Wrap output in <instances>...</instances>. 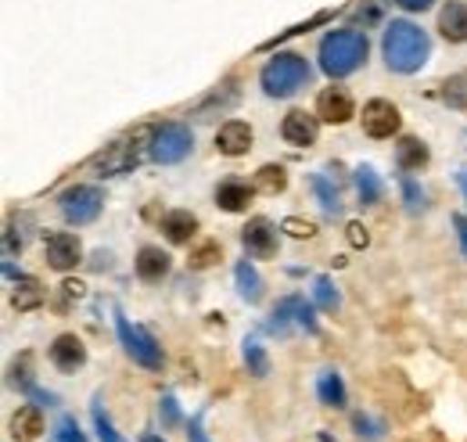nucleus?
I'll return each mask as SVG.
<instances>
[{
  "mask_svg": "<svg viewBox=\"0 0 467 442\" xmlns=\"http://www.w3.org/2000/svg\"><path fill=\"white\" fill-rule=\"evenodd\" d=\"M191 148H194V133H191L183 122H166V126H159L155 137H151V144H148V152H151V159H155L159 166L183 163V159L191 155Z\"/></svg>",
  "mask_w": 467,
  "mask_h": 442,
  "instance_id": "nucleus-5",
  "label": "nucleus"
},
{
  "mask_svg": "<svg viewBox=\"0 0 467 442\" xmlns=\"http://www.w3.org/2000/svg\"><path fill=\"white\" fill-rule=\"evenodd\" d=\"M457 180H461V187H464V195H467V173H461V176H457Z\"/></svg>",
  "mask_w": 467,
  "mask_h": 442,
  "instance_id": "nucleus-43",
  "label": "nucleus"
},
{
  "mask_svg": "<svg viewBox=\"0 0 467 442\" xmlns=\"http://www.w3.org/2000/svg\"><path fill=\"white\" fill-rule=\"evenodd\" d=\"M352 425L359 428V436H370V439H378V432H374V425H370V421H367L363 414H356V417H352Z\"/></svg>",
  "mask_w": 467,
  "mask_h": 442,
  "instance_id": "nucleus-37",
  "label": "nucleus"
},
{
  "mask_svg": "<svg viewBox=\"0 0 467 442\" xmlns=\"http://www.w3.org/2000/svg\"><path fill=\"white\" fill-rule=\"evenodd\" d=\"M166 274H170V256L155 245H144L137 252V277L140 280H162Z\"/></svg>",
  "mask_w": 467,
  "mask_h": 442,
  "instance_id": "nucleus-18",
  "label": "nucleus"
},
{
  "mask_svg": "<svg viewBox=\"0 0 467 442\" xmlns=\"http://www.w3.org/2000/svg\"><path fill=\"white\" fill-rule=\"evenodd\" d=\"M317 395H320L324 406H346V385H342V378L335 371H324L317 378Z\"/></svg>",
  "mask_w": 467,
  "mask_h": 442,
  "instance_id": "nucleus-23",
  "label": "nucleus"
},
{
  "mask_svg": "<svg viewBox=\"0 0 467 442\" xmlns=\"http://www.w3.org/2000/svg\"><path fill=\"white\" fill-rule=\"evenodd\" d=\"M309 76H313L309 61H306L302 55L285 51V55H277V58H270V61H266V68H263L259 83H263L266 98H292L295 90H302V87L309 83Z\"/></svg>",
  "mask_w": 467,
  "mask_h": 442,
  "instance_id": "nucleus-3",
  "label": "nucleus"
},
{
  "mask_svg": "<svg viewBox=\"0 0 467 442\" xmlns=\"http://www.w3.org/2000/svg\"><path fill=\"white\" fill-rule=\"evenodd\" d=\"M363 61H367V37L359 29H335V33L324 37V44H320V68L331 79L349 76Z\"/></svg>",
  "mask_w": 467,
  "mask_h": 442,
  "instance_id": "nucleus-2",
  "label": "nucleus"
},
{
  "mask_svg": "<svg viewBox=\"0 0 467 442\" xmlns=\"http://www.w3.org/2000/svg\"><path fill=\"white\" fill-rule=\"evenodd\" d=\"M313 299H317L320 310H338V302H342V295H338V288L331 284V277H317V280H313Z\"/></svg>",
  "mask_w": 467,
  "mask_h": 442,
  "instance_id": "nucleus-28",
  "label": "nucleus"
},
{
  "mask_svg": "<svg viewBox=\"0 0 467 442\" xmlns=\"http://www.w3.org/2000/svg\"><path fill=\"white\" fill-rule=\"evenodd\" d=\"M220 256H223L220 241H205V245H198V248L191 252V267H194V270H209V267H213Z\"/></svg>",
  "mask_w": 467,
  "mask_h": 442,
  "instance_id": "nucleus-29",
  "label": "nucleus"
},
{
  "mask_svg": "<svg viewBox=\"0 0 467 442\" xmlns=\"http://www.w3.org/2000/svg\"><path fill=\"white\" fill-rule=\"evenodd\" d=\"M403 198H407V209H410V213H417V209L424 205V191H420V187H417V184H413L410 176H403Z\"/></svg>",
  "mask_w": 467,
  "mask_h": 442,
  "instance_id": "nucleus-33",
  "label": "nucleus"
},
{
  "mask_svg": "<svg viewBox=\"0 0 467 442\" xmlns=\"http://www.w3.org/2000/svg\"><path fill=\"white\" fill-rule=\"evenodd\" d=\"M234 280H237V291L244 302H259L263 299V277L252 263H237L234 267Z\"/></svg>",
  "mask_w": 467,
  "mask_h": 442,
  "instance_id": "nucleus-21",
  "label": "nucleus"
},
{
  "mask_svg": "<svg viewBox=\"0 0 467 442\" xmlns=\"http://www.w3.org/2000/svg\"><path fill=\"white\" fill-rule=\"evenodd\" d=\"M61 291H65V299H79V295H83V284H79V280H65Z\"/></svg>",
  "mask_w": 467,
  "mask_h": 442,
  "instance_id": "nucleus-39",
  "label": "nucleus"
},
{
  "mask_svg": "<svg viewBox=\"0 0 467 442\" xmlns=\"http://www.w3.org/2000/svg\"><path fill=\"white\" fill-rule=\"evenodd\" d=\"M309 187L317 191V198H320V205H324V213L327 216H342V202H338V191L324 180V176H309Z\"/></svg>",
  "mask_w": 467,
  "mask_h": 442,
  "instance_id": "nucleus-26",
  "label": "nucleus"
},
{
  "mask_svg": "<svg viewBox=\"0 0 467 442\" xmlns=\"http://www.w3.org/2000/svg\"><path fill=\"white\" fill-rule=\"evenodd\" d=\"M356 191H359V202H363V205H378V202H381V195H385V187H381L378 173H374L370 166L356 169Z\"/></svg>",
  "mask_w": 467,
  "mask_h": 442,
  "instance_id": "nucleus-22",
  "label": "nucleus"
},
{
  "mask_svg": "<svg viewBox=\"0 0 467 442\" xmlns=\"http://www.w3.org/2000/svg\"><path fill=\"white\" fill-rule=\"evenodd\" d=\"M346 234H349L352 248H367V245H370V234H367V226H363V223H349V226H346Z\"/></svg>",
  "mask_w": 467,
  "mask_h": 442,
  "instance_id": "nucleus-35",
  "label": "nucleus"
},
{
  "mask_svg": "<svg viewBox=\"0 0 467 442\" xmlns=\"http://www.w3.org/2000/svg\"><path fill=\"white\" fill-rule=\"evenodd\" d=\"M11 436L22 442L40 439V436H44V414H40V406H33V403L18 406L15 417H11Z\"/></svg>",
  "mask_w": 467,
  "mask_h": 442,
  "instance_id": "nucleus-17",
  "label": "nucleus"
},
{
  "mask_svg": "<svg viewBox=\"0 0 467 442\" xmlns=\"http://www.w3.org/2000/svg\"><path fill=\"white\" fill-rule=\"evenodd\" d=\"M116 332H119V342L126 345V353H130L140 367H148V371H162V349H159V342L144 332V328L130 324L122 313H116Z\"/></svg>",
  "mask_w": 467,
  "mask_h": 442,
  "instance_id": "nucleus-7",
  "label": "nucleus"
},
{
  "mask_svg": "<svg viewBox=\"0 0 467 442\" xmlns=\"http://www.w3.org/2000/svg\"><path fill=\"white\" fill-rule=\"evenodd\" d=\"M94 428H98V436H101V442H126V439H122V436L116 432V428H112L109 414L101 410V399L94 403Z\"/></svg>",
  "mask_w": 467,
  "mask_h": 442,
  "instance_id": "nucleus-30",
  "label": "nucleus"
},
{
  "mask_svg": "<svg viewBox=\"0 0 467 442\" xmlns=\"http://www.w3.org/2000/svg\"><path fill=\"white\" fill-rule=\"evenodd\" d=\"M359 119H363V133L374 137V141H385V137H392L400 130V109L392 101H385V98L367 101Z\"/></svg>",
  "mask_w": 467,
  "mask_h": 442,
  "instance_id": "nucleus-8",
  "label": "nucleus"
},
{
  "mask_svg": "<svg viewBox=\"0 0 467 442\" xmlns=\"http://www.w3.org/2000/svg\"><path fill=\"white\" fill-rule=\"evenodd\" d=\"M381 51H385V65H389L392 72L410 76V72H417V68L428 61V55H431V40H428V33H424L420 26L396 18V22L385 29Z\"/></svg>",
  "mask_w": 467,
  "mask_h": 442,
  "instance_id": "nucleus-1",
  "label": "nucleus"
},
{
  "mask_svg": "<svg viewBox=\"0 0 467 442\" xmlns=\"http://www.w3.org/2000/svg\"><path fill=\"white\" fill-rule=\"evenodd\" d=\"M44 248H47V263L55 267V270H72L79 259H83V245H79V237L76 234H47V241H44Z\"/></svg>",
  "mask_w": 467,
  "mask_h": 442,
  "instance_id": "nucleus-11",
  "label": "nucleus"
},
{
  "mask_svg": "<svg viewBox=\"0 0 467 442\" xmlns=\"http://www.w3.org/2000/svg\"><path fill=\"white\" fill-rule=\"evenodd\" d=\"M439 33L450 44H467V4L464 0H450L439 11Z\"/></svg>",
  "mask_w": 467,
  "mask_h": 442,
  "instance_id": "nucleus-15",
  "label": "nucleus"
},
{
  "mask_svg": "<svg viewBox=\"0 0 467 442\" xmlns=\"http://www.w3.org/2000/svg\"><path fill=\"white\" fill-rule=\"evenodd\" d=\"M244 363L255 378H266L270 374V360H266V349L255 342V338H244Z\"/></svg>",
  "mask_w": 467,
  "mask_h": 442,
  "instance_id": "nucleus-27",
  "label": "nucleus"
},
{
  "mask_svg": "<svg viewBox=\"0 0 467 442\" xmlns=\"http://www.w3.org/2000/svg\"><path fill=\"white\" fill-rule=\"evenodd\" d=\"M400 7H407V11H424V7H431L435 0H396Z\"/></svg>",
  "mask_w": 467,
  "mask_h": 442,
  "instance_id": "nucleus-40",
  "label": "nucleus"
},
{
  "mask_svg": "<svg viewBox=\"0 0 467 442\" xmlns=\"http://www.w3.org/2000/svg\"><path fill=\"white\" fill-rule=\"evenodd\" d=\"M317 133H320L317 115H309V111H302V109L288 111L285 122H281V137H285L292 148H309V144H317Z\"/></svg>",
  "mask_w": 467,
  "mask_h": 442,
  "instance_id": "nucleus-13",
  "label": "nucleus"
},
{
  "mask_svg": "<svg viewBox=\"0 0 467 442\" xmlns=\"http://www.w3.org/2000/svg\"><path fill=\"white\" fill-rule=\"evenodd\" d=\"M396 166L403 173H417V169L428 166V148L417 141V137H403L396 144Z\"/></svg>",
  "mask_w": 467,
  "mask_h": 442,
  "instance_id": "nucleus-20",
  "label": "nucleus"
},
{
  "mask_svg": "<svg viewBox=\"0 0 467 442\" xmlns=\"http://www.w3.org/2000/svg\"><path fill=\"white\" fill-rule=\"evenodd\" d=\"M101 205H105V195L98 187H90V184H76V187H68V191L58 195L61 216L68 223H76V226L98 220L101 216Z\"/></svg>",
  "mask_w": 467,
  "mask_h": 442,
  "instance_id": "nucleus-6",
  "label": "nucleus"
},
{
  "mask_svg": "<svg viewBox=\"0 0 467 442\" xmlns=\"http://www.w3.org/2000/svg\"><path fill=\"white\" fill-rule=\"evenodd\" d=\"M51 363L65 371V374H72V371H79L83 363H87V349H83V342L76 338V334H58L55 342H51Z\"/></svg>",
  "mask_w": 467,
  "mask_h": 442,
  "instance_id": "nucleus-14",
  "label": "nucleus"
},
{
  "mask_svg": "<svg viewBox=\"0 0 467 442\" xmlns=\"http://www.w3.org/2000/svg\"><path fill=\"white\" fill-rule=\"evenodd\" d=\"M55 442H87L83 432H79V425H76V417H61L58 432H55Z\"/></svg>",
  "mask_w": 467,
  "mask_h": 442,
  "instance_id": "nucleus-31",
  "label": "nucleus"
},
{
  "mask_svg": "<svg viewBox=\"0 0 467 442\" xmlns=\"http://www.w3.org/2000/svg\"><path fill=\"white\" fill-rule=\"evenodd\" d=\"M162 421H166V425H176V421H180V410H176L173 395H166V399H162Z\"/></svg>",
  "mask_w": 467,
  "mask_h": 442,
  "instance_id": "nucleus-36",
  "label": "nucleus"
},
{
  "mask_svg": "<svg viewBox=\"0 0 467 442\" xmlns=\"http://www.w3.org/2000/svg\"><path fill=\"white\" fill-rule=\"evenodd\" d=\"M241 241H244L252 259H274L277 256V230H274V223L263 220V216L248 220V226L241 230Z\"/></svg>",
  "mask_w": 467,
  "mask_h": 442,
  "instance_id": "nucleus-9",
  "label": "nucleus"
},
{
  "mask_svg": "<svg viewBox=\"0 0 467 442\" xmlns=\"http://www.w3.org/2000/svg\"><path fill=\"white\" fill-rule=\"evenodd\" d=\"M162 234L173 241V245H187L194 234H198V220L187 213V209H173L162 216Z\"/></svg>",
  "mask_w": 467,
  "mask_h": 442,
  "instance_id": "nucleus-19",
  "label": "nucleus"
},
{
  "mask_svg": "<svg viewBox=\"0 0 467 442\" xmlns=\"http://www.w3.org/2000/svg\"><path fill=\"white\" fill-rule=\"evenodd\" d=\"M453 223H457V230H461V241H464V252H467V220L464 216H457Z\"/></svg>",
  "mask_w": 467,
  "mask_h": 442,
  "instance_id": "nucleus-41",
  "label": "nucleus"
},
{
  "mask_svg": "<svg viewBox=\"0 0 467 442\" xmlns=\"http://www.w3.org/2000/svg\"><path fill=\"white\" fill-rule=\"evenodd\" d=\"M155 137V126H137L130 137H122L116 144H109L98 159H94V169L98 176H119V173H130L137 166V144L140 141H151Z\"/></svg>",
  "mask_w": 467,
  "mask_h": 442,
  "instance_id": "nucleus-4",
  "label": "nucleus"
},
{
  "mask_svg": "<svg viewBox=\"0 0 467 442\" xmlns=\"http://www.w3.org/2000/svg\"><path fill=\"white\" fill-rule=\"evenodd\" d=\"M288 187V173L285 166H263L255 173V191H266V195H281Z\"/></svg>",
  "mask_w": 467,
  "mask_h": 442,
  "instance_id": "nucleus-25",
  "label": "nucleus"
},
{
  "mask_svg": "<svg viewBox=\"0 0 467 442\" xmlns=\"http://www.w3.org/2000/svg\"><path fill=\"white\" fill-rule=\"evenodd\" d=\"M292 237H313L317 234V223H309V220H298V216H288V220L281 223Z\"/></svg>",
  "mask_w": 467,
  "mask_h": 442,
  "instance_id": "nucleus-32",
  "label": "nucleus"
},
{
  "mask_svg": "<svg viewBox=\"0 0 467 442\" xmlns=\"http://www.w3.org/2000/svg\"><path fill=\"white\" fill-rule=\"evenodd\" d=\"M140 442H162V439H159V436H151V432H144V436H140Z\"/></svg>",
  "mask_w": 467,
  "mask_h": 442,
  "instance_id": "nucleus-42",
  "label": "nucleus"
},
{
  "mask_svg": "<svg viewBox=\"0 0 467 442\" xmlns=\"http://www.w3.org/2000/svg\"><path fill=\"white\" fill-rule=\"evenodd\" d=\"M317 115H320L324 122H331V126L349 122L352 115H356L352 94L346 87H327V90H320V98H317Z\"/></svg>",
  "mask_w": 467,
  "mask_h": 442,
  "instance_id": "nucleus-10",
  "label": "nucleus"
},
{
  "mask_svg": "<svg viewBox=\"0 0 467 442\" xmlns=\"http://www.w3.org/2000/svg\"><path fill=\"white\" fill-rule=\"evenodd\" d=\"M252 141H255V133H252V126L244 122V119H227L223 126H220V133H216V148H220V155H248L252 152Z\"/></svg>",
  "mask_w": 467,
  "mask_h": 442,
  "instance_id": "nucleus-12",
  "label": "nucleus"
},
{
  "mask_svg": "<svg viewBox=\"0 0 467 442\" xmlns=\"http://www.w3.org/2000/svg\"><path fill=\"white\" fill-rule=\"evenodd\" d=\"M29 367H33V356H29V353H22V356L15 360V367H11V371H15V382L22 388H29V378H33Z\"/></svg>",
  "mask_w": 467,
  "mask_h": 442,
  "instance_id": "nucleus-34",
  "label": "nucleus"
},
{
  "mask_svg": "<svg viewBox=\"0 0 467 442\" xmlns=\"http://www.w3.org/2000/svg\"><path fill=\"white\" fill-rule=\"evenodd\" d=\"M44 302V291H40V280L18 274V284H15V310H36Z\"/></svg>",
  "mask_w": 467,
  "mask_h": 442,
  "instance_id": "nucleus-24",
  "label": "nucleus"
},
{
  "mask_svg": "<svg viewBox=\"0 0 467 442\" xmlns=\"http://www.w3.org/2000/svg\"><path fill=\"white\" fill-rule=\"evenodd\" d=\"M187 439H191V442H209V439H205V432H202V417H194V421H191Z\"/></svg>",
  "mask_w": 467,
  "mask_h": 442,
  "instance_id": "nucleus-38",
  "label": "nucleus"
},
{
  "mask_svg": "<svg viewBox=\"0 0 467 442\" xmlns=\"http://www.w3.org/2000/svg\"><path fill=\"white\" fill-rule=\"evenodd\" d=\"M252 195H255L252 184H244V180H223V184L216 187V205H220L223 213H244L248 202H252Z\"/></svg>",
  "mask_w": 467,
  "mask_h": 442,
  "instance_id": "nucleus-16",
  "label": "nucleus"
}]
</instances>
